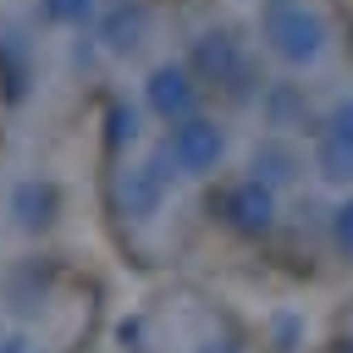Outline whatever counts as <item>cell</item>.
<instances>
[{"mask_svg": "<svg viewBox=\"0 0 353 353\" xmlns=\"http://www.w3.org/2000/svg\"><path fill=\"white\" fill-rule=\"evenodd\" d=\"M259 39L265 50L287 66V72H309L325 61L331 50V28L320 17V6H303V0H276L265 17H259Z\"/></svg>", "mask_w": 353, "mask_h": 353, "instance_id": "obj_1", "label": "cell"}, {"mask_svg": "<svg viewBox=\"0 0 353 353\" xmlns=\"http://www.w3.org/2000/svg\"><path fill=\"white\" fill-rule=\"evenodd\" d=\"M199 94H204V83H199V72H193L182 55H160V61L138 77V105H143V116H154V121H165V127L193 121V116H199Z\"/></svg>", "mask_w": 353, "mask_h": 353, "instance_id": "obj_2", "label": "cell"}, {"mask_svg": "<svg viewBox=\"0 0 353 353\" xmlns=\"http://www.w3.org/2000/svg\"><path fill=\"white\" fill-rule=\"evenodd\" d=\"M165 160L176 165V176H188V182H199V176H215L221 165H226V154H232V132L215 121V116H193V121H182V127H171L165 132Z\"/></svg>", "mask_w": 353, "mask_h": 353, "instance_id": "obj_3", "label": "cell"}, {"mask_svg": "<svg viewBox=\"0 0 353 353\" xmlns=\"http://www.w3.org/2000/svg\"><path fill=\"white\" fill-rule=\"evenodd\" d=\"M171 182H176V165L165 160V149L154 143L143 160H121L116 171V204L127 221H154L171 199Z\"/></svg>", "mask_w": 353, "mask_h": 353, "instance_id": "obj_4", "label": "cell"}, {"mask_svg": "<svg viewBox=\"0 0 353 353\" xmlns=\"http://www.w3.org/2000/svg\"><path fill=\"white\" fill-rule=\"evenodd\" d=\"M55 215H61V193H55V182H50V176L28 171V176H17V182L6 188V221H11L22 237L50 232V226H55Z\"/></svg>", "mask_w": 353, "mask_h": 353, "instance_id": "obj_5", "label": "cell"}, {"mask_svg": "<svg viewBox=\"0 0 353 353\" xmlns=\"http://www.w3.org/2000/svg\"><path fill=\"white\" fill-rule=\"evenodd\" d=\"M94 33H99V50L110 61H132L154 39V11L143 0H116V6H105V17H99Z\"/></svg>", "mask_w": 353, "mask_h": 353, "instance_id": "obj_6", "label": "cell"}, {"mask_svg": "<svg viewBox=\"0 0 353 353\" xmlns=\"http://www.w3.org/2000/svg\"><path fill=\"white\" fill-rule=\"evenodd\" d=\"M221 215H226L232 232L265 237V232L276 226V188L259 182V176H243V182H232V188L221 193Z\"/></svg>", "mask_w": 353, "mask_h": 353, "instance_id": "obj_7", "label": "cell"}, {"mask_svg": "<svg viewBox=\"0 0 353 353\" xmlns=\"http://www.w3.org/2000/svg\"><path fill=\"white\" fill-rule=\"evenodd\" d=\"M188 66L199 72V83H237V77H243V44H237L226 28H210V33L193 39Z\"/></svg>", "mask_w": 353, "mask_h": 353, "instance_id": "obj_8", "label": "cell"}, {"mask_svg": "<svg viewBox=\"0 0 353 353\" xmlns=\"http://www.w3.org/2000/svg\"><path fill=\"white\" fill-rule=\"evenodd\" d=\"M309 165H314V176H320V182H331V188H353V143H342V138L320 132V138H314V149H309Z\"/></svg>", "mask_w": 353, "mask_h": 353, "instance_id": "obj_9", "label": "cell"}, {"mask_svg": "<svg viewBox=\"0 0 353 353\" xmlns=\"http://www.w3.org/2000/svg\"><path fill=\"white\" fill-rule=\"evenodd\" d=\"M39 17H44V28L83 33V28H99L105 6H99V0H39Z\"/></svg>", "mask_w": 353, "mask_h": 353, "instance_id": "obj_10", "label": "cell"}, {"mask_svg": "<svg viewBox=\"0 0 353 353\" xmlns=\"http://www.w3.org/2000/svg\"><path fill=\"white\" fill-rule=\"evenodd\" d=\"M138 138H143V105H138V99H132V105L116 99V105L105 110V143H110V149H132Z\"/></svg>", "mask_w": 353, "mask_h": 353, "instance_id": "obj_11", "label": "cell"}, {"mask_svg": "<svg viewBox=\"0 0 353 353\" xmlns=\"http://www.w3.org/2000/svg\"><path fill=\"white\" fill-rule=\"evenodd\" d=\"M292 110H303L298 88H292V83H270V94L259 99V121H265L270 132H292V127H287V121H292Z\"/></svg>", "mask_w": 353, "mask_h": 353, "instance_id": "obj_12", "label": "cell"}, {"mask_svg": "<svg viewBox=\"0 0 353 353\" xmlns=\"http://www.w3.org/2000/svg\"><path fill=\"white\" fill-rule=\"evenodd\" d=\"M292 165H298V160H292V149H287L281 138H265V143L254 149V171H248V176H259V182H270V188H276V182H287V176H292Z\"/></svg>", "mask_w": 353, "mask_h": 353, "instance_id": "obj_13", "label": "cell"}, {"mask_svg": "<svg viewBox=\"0 0 353 353\" xmlns=\"http://www.w3.org/2000/svg\"><path fill=\"white\" fill-rule=\"evenodd\" d=\"M331 237H336L342 254H353V199H342V210L331 215Z\"/></svg>", "mask_w": 353, "mask_h": 353, "instance_id": "obj_14", "label": "cell"}, {"mask_svg": "<svg viewBox=\"0 0 353 353\" xmlns=\"http://www.w3.org/2000/svg\"><path fill=\"white\" fill-rule=\"evenodd\" d=\"M325 132H331V138H342V143H353V99H342V105L325 116Z\"/></svg>", "mask_w": 353, "mask_h": 353, "instance_id": "obj_15", "label": "cell"}, {"mask_svg": "<svg viewBox=\"0 0 353 353\" xmlns=\"http://www.w3.org/2000/svg\"><path fill=\"white\" fill-rule=\"evenodd\" d=\"M193 353H237L232 342H204V347H193Z\"/></svg>", "mask_w": 353, "mask_h": 353, "instance_id": "obj_16", "label": "cell"}, {"mask_svg": "<svg viewBox=\"0 0 353 353\" xmlns=\"http://www.w3.org/2000/svg\"><path fill=\"white\" fill-rule=\"evenodd\" d=\"M0 353H22V347H17V342H0Z\"/></svg>", "mask_w": 353, "mask_h": 353, "instance_id": "obj_17", "label": "cell"}, {"mask_svg": "<svg viewBox=\"0 0 353 353\" xmlns=\"http://www.w3.org/2000/svg\"><path fill=\"white\" fill-rule=\"evenodd\" d=\"M347 353H353V342H347Z\"/></svg>", "mask_w": 353, "mask_h": 353, "instance_id": "obj_18", "label": "cell"}]
</instances>
